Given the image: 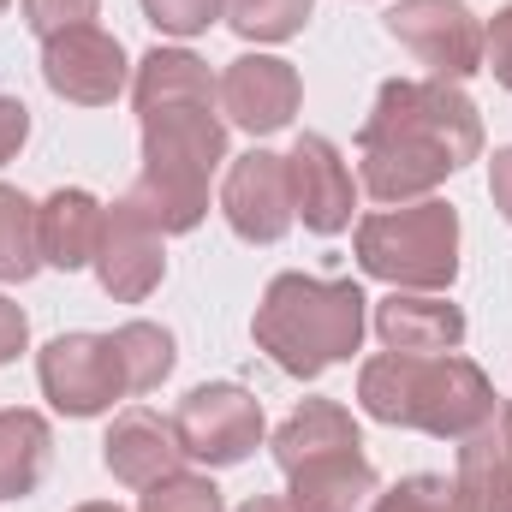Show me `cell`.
Listing matches in <instances>:
<instances>
[{
	"mask_svg": "<svg viewBox=\"0 0 512 512\" xmlns=\"http://www.w3.org/2000/svg\"><path fill=\"white\" fill-rule=\"evenodd\" d=\"M6 6H12V0H0V12H6Z\"/></svg>",
	"mask_w": 512,
	"mask_h": 512,
	"instance_id": "e575fe53",
	"label": "cell"
},
{
	"mask_svg": "<svg viewBox=\"0 0 512 512\" xmlns=\"http://www.w3.org/2000/svg\"><path fill=\"white\" fill-rule=\"evenodd\" d=\"M173 435L185 447V459L209 465V471H227V465H245L268 423H262V399L245 393L239 382H203L191 387L173 411Z\"/></svg>",
	"mask_w": 512,
	"mask_h": 512,
	"instance_id": "8992f818",
	"label": "cell"
},
{
	"mask_svg": "<svg viewBox=\"0 0 512 512\" xmlns=\"http://www.w3.org/2000/svg\"><path fill=\"white\" fill-rule=\"evenodd\" d=\"M137 512H227V501H221V489L209 477L173 471V477H161V483L143 489V507Z\"/></svg>",
	"mask_w": 512,
	"mask_h": 512,
	"instance_id": "484cf974",
	"label": "cell"
},
{
	"mask_svg": "<svg viewBox=\"0 0 512 512\" xmlns=\"http://www.w3.org/2000/svg\"><path fill=\"white\" fill-rule=\"evenodd\" d=\"M36 382L42 399L60 417H102L114 411V399H126V364L114 352V334H60L42 346L36 358Z\"/></svg>",
	"mask_w": 512,
	"mask_h": 512,
	"instance_id": "52a82bcc",
	"label": "cell"
},
{
	"mask_svg": "<svg viewBox=\"0 0 512 512\" xmlns=\"http://www.w3.org/2000/svg\"><path fill=\"white\" fill-rule=\"evenodd\" d=\"M316 0H227V24L245 42H292L310 24Z\"/></svg>",
	"mask_w": 512,
	"mask_h": 512,
	"instance_id": "cb8c5ba5",
	"label": "cell"
},
{
	"mask_svg": "<svg viewBox=\"0 0 512 512\" xmlns=\"http://www.w3.org/2000/svg\"><path fill=\"white\" fill-rule=\"evenodd\" d=\"M376 334L387 352L405 358H441L465 346V310L441 292H387L376 304Z\"/></svg>",
	"mask_w": 512,
	"mask_h": 512,
	"instance_id": "5bb4252c",
	"label": "cell"
},
{
	"mask_svg": "<svg viewBox=\"0 0 512 512\" xmlns=\"http://www.w3.org/2000/svg\"><path fill=\"white\" fill-rule=\"evenodd\" d=\"M483 155V114L447 78H387L358 131L364 191L399 209L423 203L441 179Z\"/></svg>",
	"mask_w": 512,
	"mask_h": 512,
	"instance_id": "6da1fadb",
	"label": "cell"
},
{
	"mask_svg": "<svg viewBox=\"0 0 512 512\" xmlns=\"http://www.w3.org/2000/svg\"><path fill=\"white\" fill-rule=\"evenodd\" d=\"M102 0H24V24L48 42L60 30H78V24H96Z\"/></svg>",
	"mask_w": 512,
	"mask_h": 512,
	"instance_id": "83f0119b",
	"label": "cell"
},
{
	"mask_svg": "<svg viewBox=\"0 0 512 512\" xmlns=\"http://www.w3.org/2000/svg\"><path fill=\"white\" fill-rule=\"evenodd\" d=\"M387 36L399 48H411L429 66V78L465 84L483 72V18L465 0H393Z\"/></svg>",
	"mask_w": 512,
	"mask_h": 512,
	"instance_id": "ba28073f",
	"label": "cell"
},
{
	"mask_svg": "<svg viewBox=\"0 0 512 512\" xmlns=\"http://www.w3.org/2000/svg\"><path fill=\"white\" fill-rule=\"evenodd\" d=\"M72 512H126V507H114V501H84V507H72Z\"/></svg>",
	"mask_w": 512,
	"mask_h": 512,
	"instance_id": "836d02e7",
	"label": "cell"
},
{
	"mask_svg": "<svg viewBox=\"0 0 512 512\" xmlns=\"http://www.w3.org/2000/svg\"><path fill=\"white\" fill-rule=\"evenodd\" d=\"M215 96H221V78L191 48H149L137 60V78H131L137 120L161 114V108H215Z\"/></svg>",
	"mask_w": 512,
	"mask_h": 512,
	"instance_id": "e0dca14e",
	"label": "cell"
},
{
	"mask_svg": "<svg viewBox=\"0 0 512 512\" xmlns=\"http://www.w3.org/2000/svg\"><path fill=\"white\" fill-rule=\"evenodd\" d=\"M227 161V120L215 108H161L143 114V167L126 203L167 239L191 233L209 215V179Z\"/></svg>",
	"mask_w": 512,
	"mask_h": 512,
	"instance_id": "277c9868",
	"label": "cell"
},
{
	"mask_svg": "<svg viewBox=\"0 0 512 512\" xmlns=\"http://www.w3.org/2000/svg\"><path fill=\"white\" fill-rule=\"evenodd\" d=\"M286 179H292V209L310 233L334 239L352 227V209H358V185H352V167L340 161V149L322 137V131H304L286 155Z\"/></svg>",
	"mask_w": 512,
	"mask_h": 512,
	"instance_id": "7c38bea8",
	"label": "cell"
},
{
	"mask_svg": "<svg viewBox=\"0 0 512 512\" xmlns=\"http://www.w3.org/2000/svg\"><path fill=\"white\" fill-rule=\"evenodd\" d=\"M221 215L245 245H280L298 221L292 209V179H286V155L274 149H251L227 167L221 185Z\"/></svg>",
	"mask_w": 512,
	"mask_h": 512,
	"instance_id": "30bf717a",
	"label": "cell"
},
{
	"mask_svg": "<svg viewBox=\"0 0 512 512\" xmlns=\"http://www.w3.org/2000/svg\"><path fill=\"white\" fill-rule=\"evenodd\" d=\"M215 102H221L227 126L251 131V137H274V131L292 126V114L304 102V78L280 54H239L221 72V96Z\"/></svg>",
	"mask_w": 512,
	"mask_h": 512,
	"instance_id": "8fae6325",
	"label": "cell"
},
{
	"mask_svg": "<svg viewBox=\"0 0 512 512\" xmlns=\"http://www.w3.org/2000/svg\"><path fill=\"white\" fill-rule=\"evenodd\" d=\"M24 346H30V316H24V310L0 292V364H12Z\"/></svg>",
	"mask_w": 512,
	"mask_h": 512,
	"instance_id": "4dcf8cb0",
	"label": "cell"
},
{
	"mask_svg": "<svg viewBox=\"0 0 512 512\" xmlns=\"http://www.w3.org/2000/svg\"><path fill=\"white\" fill-rule=\"evenodd\" d=\"M274 465L292 477L298 465H310V459H328V453H352V447H364V435H358V417L346 411V405H334V399H304L280 429H274Z\"/></svg>",
	"mask_w": 512,
	"mask_h": 512,
	"instance_id": "ffe728a7",
	"label": "cell"
},
{
	"mask_svg": "<svg viewBox=\"0 0 512 512\" xmlns=\"http://www.w3.org/2000/svg\"><path fill=\"white\" fill-rule=\"evenodd\" d=\"M96 280L114 304H143L161 274H167V251H161V233L131 209L126 197L102 215V245H96Z\"/></svg>",
	"mask_w": 512,
	"mask_h": 512,
	"instance_id": "4fadbf2b",
	"label": "cell"
},
{
	"mask_svg": "<svg viewBox=\"0 0 512 512\" xmlns=\"http://www.w3.org/2000/svg\"><path fill=\"white\" fill-rule=\"evenodd\" d=\"M114 352L126 364L131 393H155L173 376V334L161 322H126V328H114Z\"/></svg>",
	"mask_w": 512,
	"mask_h": 512,
	"instance_id": "603a6c76",
	"label": "cell"
},
{
	"mask_svg": "<svg viewBox=\"0 0 512 512\" xmlns=\"http://www.w3.org/2000/svg\"><path fill=\"white\" fill-rule=\"evenodd\" d=\"M370 512H477L471 495L453 483V477H435V471H417V477H399L393 489H382Z\"/></svg>",
	"mask_w": 512,
	"mask_h": 512,
	"instance_id": "d4e9b609",
	"label": "cell"
},
{
	"mask_svg": "<svg viewBox=\"0 0 512 512\" xmlns=\"http://www.w3.org/2000/svg\"><path fill=\"white\" fill-rule=\"evenodd\" d=\"M358 268L393 292H447L459 280V209L453 203H399L358 221Z\"/></svg>",
	"mask_w": 512,
	"mask_h": 512,
	"instance_id": "5b68a950",
	"label": "cell"
},
{
	"mask_svg": "<svg viewBox=\"0 0 512 512\" xmlns=\"http://www.w3.org/2000/svg\"><path fill=\"white\" fill-rule=\"evenodd\" d=\"M102 465H108L126 489H149V483L173 477V471L185 465V447H179V435H173V417H155V411H143V405L120 411L114 429H108V441H102Z\"/></svg>",
	"mask_w": 512,
	"mask_h": 512,
	"instance_id": "9a60e30c",
	"label": "cell"
},
{
	"mask_svg": "<svg viewBox=\"0 0 512 512\" xmlns=\"http://www.w3.org/2000/svg\"><path fill=\"white\" fill-rule=\"evenodd\" d=\"M370 298L358 280H316V274H274L251 316L256 346L298 382H316L328 364H346L364 346Z\"/></svg>",
	"mask_w": 512,
	"mask_h": 512,
	"instance_id": "7a4b0ae2",
	"label": "cell"
},
{
	"mask_svg": "<svg viewBox=\"0 0 512 512\" xmlns=\"http://www.w3.org/2000/svg\"><path fill=\"white\" fill-rule=\"evenodd\" d=\"M24 137H30V108L18 96H0V167L24 149Z\"/></svg>",
	"mask_w": 512,
	"mask_h": 512,
	"instance_id": "f546056e",
	"label": "cell"
},
{
	"mask_svg": "<svg viewBox=\"0 0 512 512\" xmlns=\"http://www.w3.org/2000/svg\"><path fill=\"white\" fill-rule=\"evenodd\" d=\"M358 405L387 429H423L435 441H465L501 405V393L459 352H441V358L382 352L358 370Z\"/></svg>",
	"mask_w": 512,
	"mask_h": 512,
	"instance_id": "3957f363",
	"label": "cell"
},
{
	"mask_svg": "<svg viewBox=\"0 0 512 512\" xmlns=\"http://www.w3.org/2000/svg\"><path fill=\"white\" fill-rule=\"evenodd\" d=\"M453 483L471 495L477 512H512V405L507 399L459 441Z\"/></svg>",
	"mask_w": 512,
	"mask_h": 512,
	"instance_id": "2e32d148",
	"label": "cell"
},
{
	"mask_svg": "<svg viewBox=\"0 0 512 512\" xmlns=\"http://www.w3.org/2000/svg\"><path fill=\"white\" fill-rule=\"evenodd\" d=\"M102 203L78 185H60L48 203H36V227H42V262L60 268V274H78L96 262V245H102Z\"/></svg>",
	"mask_w": 512,
	"mask_h": 512,
	"instance_id": "ac0fdd59",
	"label": "cell"
},
{
	"mask_svg": "<svg viewBox=\"0 0 512 512\" xmlns=\"http://www.w3.org/2000/svg\"><path fill=\"white\" fill-rule=\"evenodd\" d=\"M42 268V227H36V203L18 185H0V280H30Z\"/></svg>",
	"mask_w": 512,
	"mask_h": 512,
	"instance_id": "7402d4cb",
	"label": "cell"
},
{
	"mask_svg": "<svg viewBox=\"0 0 512 512\" xmlns=\"http://www.w3.org/2000/svg\"><path fill=\"white\" fill-rule=\"evenodd\" d=\"M239 512H292L286 501H274V495H256V501H245Z\"/></svg>",
	"mask_w": 512,
	"mask_h": 512,
	"instance_id": "d6a6232c",
	"label": "cell"
},
{
	"mask_svg": "<svg viewBox=\"0 0 512 512\" xmlns=\"http://www.w3.org/2000/svg\"><path fill=\"white\" fill-rule=\"evenodd\" d=\"M143 18L161 36H203L215 18H227V0H143Z\"/></svg>",
	"mask_w": 512,
	"mask_h": 512,
	"instance_id": "4316f807",
	"label": "cell"
},
{
	"mask_svg": "<svg viewBox=\"0 0 512 512\" xmlns=\"http://www.w3.org/2000/svg\"><path fill=\"white\" fill-rule=\"evenodd\" d=\"M489 197H495V209L512 221V143L495 149V161H489Z\"/></svg>",
	"mask_w": 512,
	"mask_h": 512,
	"instance_id": "1f68e13d",
	"label": "cell"
},
{
	"mask_svg": "<svg viewBox=\"0 0 512 512\" xmlns=\"http://www.w3.org/2000/svg\"><path fill=\"white\" fill-rule=\"evenodd\" d=\"M370 501H376V465L364 459V447L298 465L286 489L292 512H364Z\"/></svg>",
	"mask_w": 512,
	"mask_h": 512,
	"instance_id": "d6986e66",
	"label": "cell"
},
{
	"mask_svg": "<svg viewBox=\"0 0 512 512\" xmlns=\"http://www.w3.org/2000/svg\"><path fill=\"white\" fill-rule=\"evenodd\" d=\"M48 459H54V429L42 411H24V405H6L0 411V501H24L42 489L48 477Z\"/></svg>",
	"mask_w": 512,
	"mask_h": 512,
	"instance_id": "44dd1931",
	"label": "cell"
},
{
	"mask_svg": "<svg viewBox=\"0 0 512 512\" xmlns=\"http://www.w3.org/2000/svg\"><path fill=\"white\" fill-rule=\"evenodd\" d=\"M126 78H131L126 48L102 24H78V30H60V36L42 42V84L72 108H108L126 90Z\"/></svg>",
	"mask_w": 512,
	"mask_h": 512,
	"instance_id": "9c48e42d",
	"label": "cell"
},
{
	"mask_svg": "<svg viewBox=\"0 0 512 512\" xmlns=\"http://www.w3.org/2000/svg\"><path fill=\"white\" fill-rule=\"evenodd\" d=\"M483 72H495V84L512 90V6H501L483 24Z\"/></svg>",
	"mask_w": 512,
	"mask_h": 512,
	"instance_id": "f1b7e54d",
	"label": "cell"
}]
</instances>
